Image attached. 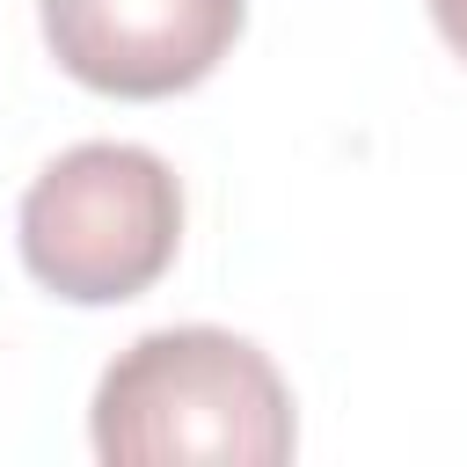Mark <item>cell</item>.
<instances>
[{
  "label": "cell",
  "mask_w": 467,
  "mask_h": 467,
  "mask_svg": "<svg viewBox=\"0 0 467 467\" xmlns=\"http://www.w3.org/2000/svg\"><path fill=\"white\" fill-rule=\"evenodd\" d=\"M15 241H22L29 277L73 306L139 299L175 263V241H182L175 168L131 139L66 146L22 190Z\"/></svg>",
  "instance_id": "7a4b0ae2"
},
{
  "label": "cell",
  "mask_w": 467,
  "mask_h": 467,
  "mask_svg": "<svg viewBox=\"0 0 467 467\" xmlns=\"http://www.w3.org/2000/svg\"><path fill=\"white\" fill-rule=\"evenodd\" d=\"M431 22H438V36L467 58V0H431Z\"/></svg>",
  "instance_id": "277c9868"
},
{
  "label": "cell",
  "mask_w": 467,
  "mask_h": 467,
  "mask_svg": "<svg viewBox=\"0 0 467 467\" xmlns=\"http://www.w3.org/2000/svg\"><path fill=\"white\" fill-rule=\"evenodd\" d=\"M95 460L109 467H285L299 445L285 372L234 328H153L95 379Z\"/></svg>",
  "instance_id": "6da1fadb"
},
{
  "label": "cell",
  "mask_w": 467,
  "mask_h": 467,
  "mask_svg": "<svg viewBox=\"0 0 467 467\" xmlns=\"http://www.w3.org/2000/svg\"><path fill=\"white\" fill-rule=\"evenodd\" d=\"M51 58L117 102H161L219 73L248 0H36Z\"/></svg>",
  "instance_id": "3957f363"
}]
</instances>
